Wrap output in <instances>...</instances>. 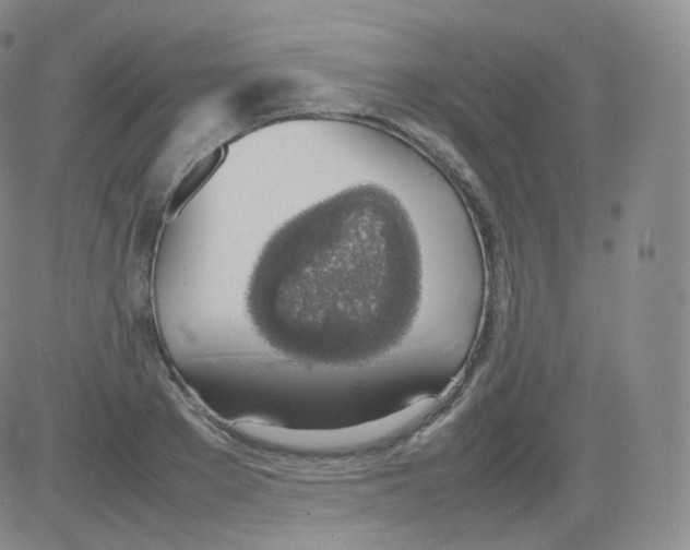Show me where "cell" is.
<instances>
[{"instance_id":"2","label":"cell","mask_w":690,"mask_h":550,"mask_svg":"<svg viewBox=\"0 0 690 550\" xmlns=\"http://www.w3.org/2000/svg\"><path fill=\"white\" fill-rule=\"evenodd\" d=\"M218 153H214L207 156L204 160L200 162L195 168L188 175L178 188L172 202L171 211H176L185 200L193 192V190L202 182L207 174L213 169L214 165L218 160Z\"/></svg>"},{"instance_id":"1","label":"cell","mask_w":690,"mask_h":550,"mask_svg":"<svg viewBox=\"0 0 690 550\" xmlns=\"http://www.w3.org/2000/svg\"><path fill=\"white\" fill-rule=\"evenodd\" d=\"M423 255L401 200L376 183L304 210L265 243L247 289L260 336L306 366L356 368L385 358L414 328Z\"/></svg>"}]
</instances>
